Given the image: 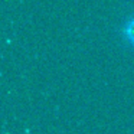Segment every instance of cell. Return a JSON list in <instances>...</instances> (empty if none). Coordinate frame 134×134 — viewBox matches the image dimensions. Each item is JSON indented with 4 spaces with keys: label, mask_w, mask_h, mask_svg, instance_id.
I'll list each match as a JSON object with an SVG mask.
<instances>
[{
    "label": "cell",
    "mask_w": 134,
    "mask_h": 134,
    "mask_svg": "<svg viewBox=\"0 0 134 134\" xmlns=\"http://www.w3.org/2000/svg\"><path fill=\"white\" fill-rule=\"evenodd\" d=\"M122 35H124V39L128 42V45L134 48V18L127 20V23L124 25V27H122Z\"/></svg>",
    "instance_id": "6da1fadb"
}]
</instances>
